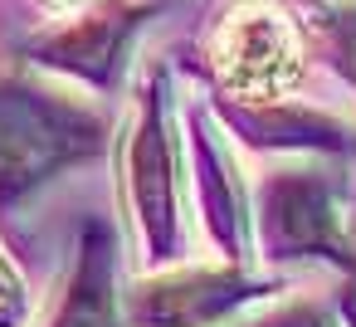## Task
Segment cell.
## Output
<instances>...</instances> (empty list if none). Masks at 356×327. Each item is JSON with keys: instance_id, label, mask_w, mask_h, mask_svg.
Listing matches in <instances>:
<instances>
[{"instance_id": "cell-1", "label": "cell", "mask_w": 356, "mask_h": 327, "mask_svg": "<svg viewBox=\"0 0 356 327\" xmlns=\"http://www.w3.org/2000/svg\"><path fill=\"white\" fill-rule=\"evenodd\" d=\"M181 176L186 166H181V137L171 122L166 83L152 74L142 79L127 127L118 137L122 220L147 269L186 264V181Z\"/></svg>"}, {"instance_id": "cell-2", "label": "cell", "mask_w": 356, "mask_h": 327, "mask_svg": "<svg viewBox=\"0 0 356 327\" xmlns=\"http://www.w3.org/2000/svg\"><path fill=\"white\" fill-rule=\"evenodd\" d=\"M103 118L30 74L0 79V205H15L59 176L74 161H88L103 147Z\"/></svg>"}, {"instance_id": "cell-3", "label": "cell", "mask_w": 356, "mask_h": 327, "mask_svg": "<svg viewBox=\"0 0 356 327\" xmlns=\"http://www.w3.org/2000/svg\"><path fill=\"white\" fill-rule=\"evenodd\" d=\"M200 64L215 79V88L239 108L288 103L307 74L302 25L273 0H239L210 25Z\"/></svg>"}, {"instance_id": "cell-4", "label": "cell", "mask_w": 356, "mask_h": 327, "mask_svg": "<svg viewBox=\"0 0 356 327\" xmlns=\"http://www.w3.org/2000/svg\"><path fill=\"white\" fill-rule=\"evenodd\" d=\"M254 234H259V249L278 264L332 259L341 269H356L351 220H346V181L337 171H327L317 157L283 161L259 181Z\"/></svg>"}, {"instance_id": "cell-5", "label": "cell", "mask_w": 356, "mask_h": 327, "mask_svg": "<svg viewBox=\"0 0 356 327\" xmlns=\"http://www.w3.org/2000/svg\"><path fill=\"white\" fill-rule=\"evenodd\" d=\"M278 298V283L234 259L152 269L122 293L127 327H225L254 303Z\"/></svg>"}, {"instance_id": "cell-6", "label": "cell", "mask_w": 356, "mask_h": 327, "mask_svg": "<svg viewBox=\"0 0 356 327\" xmlns=\"http://www.w3.org/2000/svg\"><path fill=\"white\" fill-rule=\"evenodd\" d=\"M191 186L200 200V225H205L210 244L220 249V259L244 264L249 239H254V196L234 166L229 132L220 122H210L205 113L191 118Z\"/></svg>"}, {"instance_id": "cell-7", "label": "cell", "mask_w": 356, "mask_h": 327, "mask_svg": "<svg viewBox=\"0 0 356 327\" xmlns=\"http://www.w3.org/2000/svg\"><path fill=\"white\" fill-rule=\"evenodd\" d=\"M147 10H152V0H93L83 15H69L64 25L35 35L30 54H35V64L59 69L69 79L108 83L113 69H118V54H122L127 35L142 25Z\"/></svg>"}, {"instance_id": "cell-8", "label": "cell", "mask_w": 356, "mask_h": 327, "mask_svg": "<svg viewBox=\"0 0 356 327\" xmlns=\"http://www.w3.org/2000/svg\"><path fill=\"white\" fill-rule=\"evenodd\" d=\"M44 327H127V308L118 293V244L108 220H88L79 234L74 273L54 303Z\"/></svg>"}, {"instance_id": "cell-9", "label": "cell", "mask_w": 356, "mask_h": 327, "mask_svg": "<svg viewBox=\"0 0 356 327\" xmlns=\"http://www.w3.org/2000/svg\"><path fill=\"white\" fill-rule=\"evenodd\" d=\"M229 127L249 132L244 142L254 147H278V152H298V157H327L346 147V127L317 108H298V103H264V108H229Z\"/></svg>"}, {"instance_id": "cell-10", "label": "cell", "mask_w": 356, "mask_h": 327, "mask_svg": "<svg viewBox=\"0 0 356 327\" xmlns=\"http://www.w3.org/2000/svg\"><path fill=\"white\" fill-rule=\"evenodd\" d=\"M225 327H341V317L322 298H264Z\"/></svg>"}, {"instance_id": "cell-11", "label": "cell", "mask_w": 356, "mask_h": 327, "mask_svg": "<svg viewBox=\"0 0 356 327\" xmlns=\"http://www.w3.org/2000/svg\"><path fill=\"white\" fill-rule=\"evenodd\" d=\"M317 30L337 59V69L346 74V83L356 88V0H332L317 10Z\"/></svg>"}, {"instance_id": "cell-12", "label": "cell", "mask_w": 356, "mask_h": 327, "mask_svg": "<svg viewBox=\"0 0 356 327\" xmlns=\"http://www.w3.org/2000/svg\"><path fill=\"white\" fill-rule=\"evenodd\" d=\"M30 312H35L30 283H25L20 264L6 254V244H0V327H30Z\"/></svg>"}, {"instance_id": "cell-13", "label": "cell", "mask_w": 356, "mask_h": 327, "mask_svg": "<svg viewBox=\"0 0 356 327\" xmlns=\"http://www.w3.org/2000/svg\"><path fill=\"white\" fill-rule=\"evenodd\" d=\"M341 327H356V293L341 298Z\"/></svg>"}, {"instance_id": "cell-14", "label": "cell", "mask_w": 356, "mask_h": 327, "mask_svg": "<svg viewBox=\"0 0 356 327\" xmlns=\"http://www.w3.org/2000/svg\"><path fill=\"white\" fill-rule=\"evenodd\" d=\"M83 6H93V0H83Z\"/></svg>"}]
</instances>
